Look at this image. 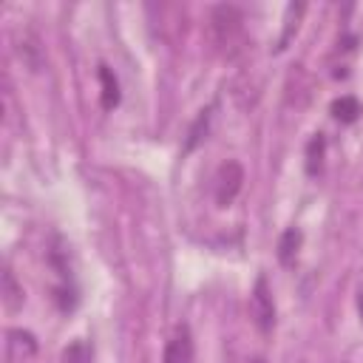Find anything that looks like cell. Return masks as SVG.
<instances>
[{
    "mask_svg": "<svg viewBox=\"0 0 363 363\" xmlns=\"http://www.w3.org/2000/svg\"><path fill=\"white\" fill-rule=\"evenodd\" d=\"M360 113H363V108H360V102L354 96H340V99L332 102V116L337 122H343V125H352Z\"/></svg>",
    "mask_w": 363,
    "mask_h": 363,
    "instance_id": "obj_7",
    "label": "cell"
},
{
    "mask_svg": "<svg viewBox=\"0 0 363 363\" xmlns=\"http://www.w3.org/2000/svg\"><path fill=\"white\" fill-rule=\"evenodd\" d=\"M250 312H252V320L261 332H269L275 326V301H272V289H269V281L264 275H258L255 286H252V295H250Z\"/></svg>",
    "mask_w": 363,
    "mask_h": 363,
    "instance_id": "obj_2",
    "label": "cell"
},
{
    "mask_svg": "<svg viewBox=\"0 0 363 363\" xmlns=\"http://www.w3.org/2000/svg\"><path fill=\"white\" fill-rule=\"evenodd\" d=\"M250 363H267V360H264V357H252Z\"/></svg>",
    "mask_w": 363,
    "mask_h": 363,
    "instance_id": "obj_12",
    "label": "cell"
},
{
    "mask_svg": "<svg viewBox=\"0 0 363 363\" xmlns=\"http://www.w3.org/2000/svg\"><path fill=\"white\" fill-rule=\"evenodd\" d=\"M298 250H301V230H295V227L284 230L281 238H278V258H281V264H292Z\"/></svg>",
    "mask_w": 363,
    "mask_h": 363,
    "instance_id": "obj_6",
    "label": "cell"
},
{
    "mask_svg": "<svg viewBox=\"0 0 363 363\" xmlns=\"http://www.w3.org/2000/svg\"><path fill=\"white\" fill-rule=\"evenodd\" d=\"M210 119H213V108H207V111H201V113L196 116V122H193V125H190V130H187L184 153L201 145V139H204V136H207V130H210Z\"/></svg>",
    "mask_w": 363,
    "mask_h": 363,
    "instance_id": "obj_8",
    "label": "cell"
},
{
    "mask_svg": "<svg viewBox=\"0 0 363 363\" xmlns=\"http://www.w3.org/2000/svg\"><path fill=\"white\" fill-rule=\"evenodd\" d=\"M3 303H6V309H17L23 303V286H17L11 269L3 272Z\"/></svg>",
    "mask_w": 363,
    "mask_h": 363,
    "instance_id": "obj_9",
    "label": "cell"
},
{
    "mask_svg": "<svg viewBox=\"0 0 363 363\" xmlns=\"http://www.w3.org/2000/svg\"><path fill=\"white\" fill-rule=\"evenodd\" d=\"M99 82H102V108L113 111L119 105V82L108 65H99Z\"/></svg>",
    "mask_w": 363,
    "mask_h": 363,
    "instance_id": "obj_5",
    "label": "cell"
},
{
    "mask_svg": "<svg viewBox=\"0 0 363 363\" xmlns=\"http://www.w3.org/2000/svg\"><path fill=\"white\" fill-rule=\"evenodd\" d=\"M241 31H244V17L235 6H216L213 14H210V34H213V43L224 51V54H233L241 43Z\"/></svg>",
    "mask_w": 363,
    "mask_h": 363,
    "instance_id": "obj_1",
    "label": "cell"
},
{
    "mask_svg": "<svg viewBox=\"0 0 363 363\" xmlns=\"http://www.w3.org/2000/svg\"><path fill=\"white\" fill-rule=\"evenodd\" d=\"M323 150H326V139L318 133L309 145H306V170L315 176L318 170H320V164H323Z\"/></svg>",
    "mask_w": 363,
    "mask_h": 363,
    "instance_id": "obj_10",
    "label": "cell"
},
{
    "mask_svg": "<svg viewBox=\"0 0 363 363\" xmlns=\"http://www.w3.org/2000/svg\"><path fill=\"white\" fill-rule=\"evenodd\" d=\"M162 363H193V335L184 323H179L173 329L170 340L164 343Z\"/></svg>",
    "mask_w": 363,
    "mask_h": 363,
    "instance_id": "obj_4",
    "label": "cell"
},
{
    "mask_svg": "<svg viewBox=\"0 0 363 363\" xmlns=\"http://www.w3.org/2000/svg\"><path fill=\"white\" fill-rule=\"evenodd\" d=\"M241 187H244V167H241L238 162H224V164L218 167L216 190H213L218 207H230V204L238 199Z\"/></svg>",
    "mask_w": 363,
    "mask_h": 363,
    "instance_id": "obj_3",
    "label": "cell"
},
{
    "mask_svg": "<svg viewBox=\"0 0 363 363\" xmlns=\"http://www.w3.org/2000/svg\"><path fill=\"white\" fill-rule=\"evenodd\" d=\"M91 357H94L91 346H88L85 340H74V343L65 349V354H62V363H91Z\"/></svg>",
    "mask_w": 363,
    "mask_h": 363,
    "instance_id": "obj_11",
    "label": "cell"
}]
</instances>
